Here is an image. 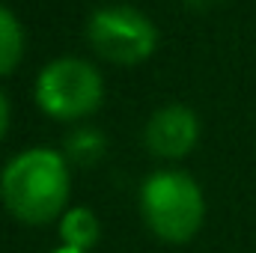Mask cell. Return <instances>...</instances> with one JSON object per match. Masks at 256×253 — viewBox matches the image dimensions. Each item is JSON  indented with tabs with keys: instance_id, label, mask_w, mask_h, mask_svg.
Instances as JSON below:
<instances>
[{
	"instance_id": "cell-1",
	"label": "cell",
	"mask_w": 256,
	"mask_h": 253,
	"mask_svg": "<svg viewBox=\"0 0 256 253\" xmlns=\"http://www.w3.org/2000/svg\"><path fill=\"white\" fill-rule=\"evenodd\" d=\"M72 173L63 152L33 146L18 152L0 173V200L9 214L27 226H45L66 214Z\"/></svg>"
},
{
	"instance_id": "cell-2",
	"label": "cell",
	"mask_w": 256,
	"mask_h": 253,
	"mask_svg": "<svg viewBox=\"0 0 256 253\" xmlns=\"http://www.w3.org/2000/svg\"><path fill=\"white\" fill-rule=\"evenodd\" d=\"M140 214L149 232L167 244H185L206 220V196L182 170H155L140 185Z\"/></svg>"
},
{
	"instance_id": "cell-3",
	"label": "cell",
	"mask_w": 256,
	"mask_h": 253,
	"mask_svg": "<svg viewBox=\"0 0 256 253\" xmlns=\"http://www.w3.org/2000/svg\"><path fill=\"white\" fill-rule=\"evenodd\" d=\"M33 96L45 116L78 122L98 110L104 98V80L96 66L80 57H57L39 72Z\"/></svg>"
},
{
	"instance_id": "cell-4",
	"label": "cell",
	"mask_w": 256,
	"mask_h": 253,
	"mask_svg": "<svg viewBox=\"0 0 256 253\" xmlns=\"http://www.w3.org/2000/svg\"><path fill=\"white\" fill-rule=\"evenodd\" d=\"M86 39L92 51L114 66H140L158 48V27L137 6L114 3L90 15Z\"/></svg>"
},
{
	"instance_id": "cell-5",
	"label": "cell",
	"mask_w": 256,
	"mask_h": 253,
	"mask_svg": "<svg viewBox=\"0 0 256 253\" xmlns=\"http://www.w3.org/2000/svg\"><path fill=\"white\" fill-rule=\"evenodd\" d=\"M200 140V120L188 104H164L158 108L143 128V143L152 155L179 161L194 152Z\"/></svg>"
},
{
	"instance_id": "cell-6",
	"label": "cell",
	"mask_w": 256,
	"mask_h": 253,
	"mask_svg": "<svg viewBox=\"0 0 256 253\" xmlns=\"http://www.w3.org/2000/svg\"><path fill=\"white\" fill-rule=\"evenodd\" d=\"M60 242L66 248H78V250H92L96 242L102 238V220L92 208L86 206H72L66 208V214L60 218Z\"/></svg>"
},
{
	"instance_id": "cell-7",
	"label": "cell",
	"mask_w": 256,
	"mask_h": 253,
	"mask_svg": "<svg viewBox=\"0 0 256 253\" xmlns=\"http://www.w3.org/2000/svg\"><path fill=\"white\" fill-rule=\"evenodd\" d=\"M108 152V137L98 131V128L80 126L74 128L68 137H66V161L78 164V167H92L104 158Z\"/></svg>"
},
{
	"instance_id": "cell-8",
	"label": "cell",
	"mask_w": 256,
	"mask_h": 253,
	"mask_svg": "<svg viewBox=\"0 0 256 253\" xmlns=\"http://www.w3.org/2000/svg\"><path fill=\"white\" fill-rule=\"evenodd\" d=\"M24 57V30L9 6L0 3V78L12 74Z\"/></svg>"
},
{
	"instance_id": "cell-9",
	"label": "cell",
	"mask_w": 256,
	"mask_h": 253,
	"mask_svg": "<svg viewBox=\"0 0 256 253\" xmlns=\"http://www.w3.org/2000/svg\"><path fill=\"white\" fill-rule=\"evenodd\" d=\"M9 120H12V104H9L6 92L0 90V140H3L6 131H9Z\"/></svg>"
},
{
	"instance_id": "cell-10",
	"label": "cell",
	"mask_w": 256,
	"mask_h": 253,
	"mask_svg": "<svg viewBox=\"0 0 256 253\" xmlns=\"http://www.w3.org/2000/svg\"><path fill=\"white\" fill-rule=\"evenodd\" d=\"M188 9H196V12H206V9H212V6H218L220 0H182Z\"/></svg>"
},
{
	"instance_id": "cell-11",
	"label": "cell",
	"mask_w": 256,
	"mask_h": 253,
	"mask_svg": "<svg viewBox=\"0 0 256 253\" xmlns=\"http://www.w3.org/2000/svg\"><path fill=\"white\" fill-rule=\"evenodd\" d=\"M51 253H86V250H78V248H66V244H60V248H54Z\"/></svg>"
}]
</instances>
